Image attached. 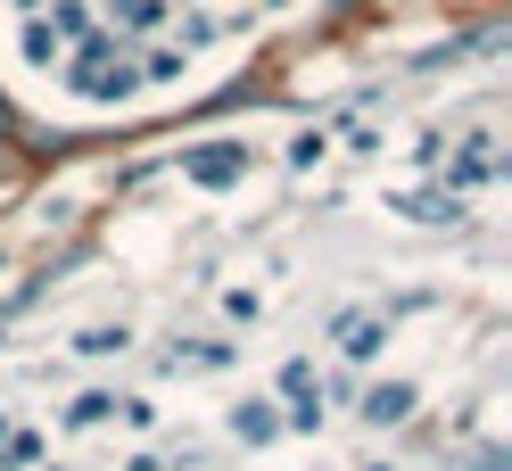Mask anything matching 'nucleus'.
<instances>
[{
	"label": "nucleus",
	"instance_id": "nucleus-2",
	"mask_svg": "<svg viewBox=\"0 0 512 471\" xmlns=\"http://www.w3.org/2000/svg\"><path fill=\"white\" fill-rule=\"evenodd\" d=\"M190 174H199V182H232V174H240V149H207V157H190Z\"/></svg>",
	"mask_w": 512,
	"mask_h": 471
},
{
	"label": "nucleus",
	"instance_id": "nucleus-1",
	"mask_svg": "<svg viewBox=\"0 0 512 471\" xmlns=\"http://www.w3.org/2000/svg\"><path fill=\"white\" fill-rule=\"evenodd\" d=\"M75 91H83V100H116V91H133V67L108 58V50H91L83 67H75Z\"/></svg>",
	"mask_w": 512,
	"mask_h": 471
},
{
	"label": "nucleus",
	"instance_id": "nucleus-3",
	"mask_svg": "<svg viewBox=\"0 0 512 471\" xmlns=\"http://www.w3.org/2000/svg\"><path fill=\"white\" fill-rule=\"evenodd\" d=\"M372 339H380L372 314H347V323H339V348H347V356H372Z\"/></svg>",
	"mask_w": 512,
	"mask_h": 471
},
{
	"label": "nucleus",
	"instance_id": "nucleus-4",
	"mask_svg": "<svg viewBox=\"0 0 512 471\" xmlns=\"http://www.w3.org/2000/svg\"><path fill=\"white\" fill-rule=\"evenodd\" d=\"M405 405H413L405 389H372V422H397V414H405Z\"/></svg>",
	"mask_w": 512,
	"mask_h": 471
},
{
	"label": "nucleus",
	"instance_id": "nucleus-5",
	"mask_svg": "<svg viewBox=\"0 0 512 471\" xmlns=\"http://www.w3.org/2000/svg\"><path fill=\"white\" fill-rule=\"evenodd\" d=\"M9 124H17V116H9V100H0V133H9Z\"/></svg>",
	"mask_w": 512,
	"mask_h": 471
}]
</instances>
